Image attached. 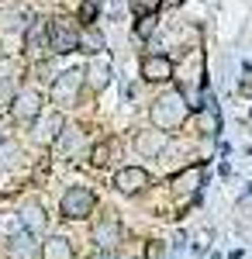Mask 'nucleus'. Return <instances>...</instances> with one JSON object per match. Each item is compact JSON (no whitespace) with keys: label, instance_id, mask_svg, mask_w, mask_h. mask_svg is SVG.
Instances as JSON below:
<instances>
[{"label":"nucleus","instance_id":"nucleus-2","mask_svg":"<svg viewBox=\"0 0 252 259\" xmlns=\"http://www.w3.org/2000/svg\"><path fill=\"white\" fill-rule=\"evenodd\" d=\"M90 207H94V190H90V187H69V190L62 194V200H59L62 218H69V221L87 218Z\"/></svg>","mask_w":252,"mask_h":259},{"label":"nucleus","instance_id":"nucleus-14","mask_svg":"<svg viewBox=\"0 0 252 259\" xmlns=\"http://www.w3.org/2000/svg\"><path fill=\"white\" fill-rule=\"evenodd\" d=\"M83 45H87V52H100V49H104V35H100L94 24L87 28V35H83Z\"/></svg>","mask_w":252,"mask_h":259},{"label":"nucleus","instance_id":"nucleus-11","mask_svg":"<svg viewBox=\"0 0 252 259\" xmlns=\"http://www.w3.org/2000/svg\"><path fill=\"white\" fill-rule=\"evenodd\" d=\"M21 221H24V232H31V235L45 228V214H41L38 200H28V204L21 207Z\"/></svg>","mask_w":252,"mask_h":259},{"label":"nucleus","instance_id":"nucleus-7","mask_svg":"<svg viewBox=\"0 0 252 259\" xmlns=\"http://www.w3.org/2000/svg\"><path fill=\"white\" fill-rule=\"evenodd\" d=\"M149 183H152V177H149L142 166H124V169H117V177H114V187L121 194H138V190H145Z\"/></svg>","mask_w":252,"mask_h":259},{"label":"nucleus","instance_id":"nucleus-15","mask_svg":"<svg viewBox=\"0 0 252 259\" xmlns=\"http://www.w3.org/2000/svg\"><path fill=\"white\" fill-rule=\"evenodd\" d=\"M90 162H94V166H107V162H111V142H100V145H94Z\"/></svg>","mask_w":252,"mask_h":259},{"label":"nucleus","instance_id":"nucleus-12","mask_svg":"<svg viewBox=\"0 0 252 259\" xmlns=\"http://www.w3.org/2000/svg\"><path fill=\"white\" fill-rule=\"evenodd\" d=\"M41 256L45 259H73V245L66 235H52V239L41 245Z\"/></svg>","mask_w":252,"mask_h":259},{"label":"nucleus","instance_id":"nucleus-5","mask_svg":"<svg viewBox=\"0 0 252 259\" xmlns=\"http://www.w3.org/2000/svg\"><path fill=\"white\" fill-rule=\"evenodd\" d=\"M11 114H14L21 124H31V121L41 114V97H38V90H21L18 97L11 100Z\"/></svg>","mask_w":252,"mask_h":259},{"label":"nucleus","instance_id":"nucleus-6","mask_svg":"<svg viewBox=\"0 0 252 259\" xmlns=\"http://www.w3.org/2000/svg\"><path fill=\"white\" fill-rule=\"evenodd\" d=\"M117 239H121V225H117L114 214H104V218L94 221V242H97L100 252H114Z\"/></svg>","mask_w":252,"mask_h":259},{"label":"nucleus","instance_id":"nucleus-18","mask_svg":"<svg viewBox=\"0 0 252 259\" xmlns=\"http://www.w3.org/2000/svg\"><path fill=\"white\" fill-rule=\"evenodd\" d=\"M94 14H97V0H87V4H83V11H79V21L90 28V24H94Z\"/></svg>","mask_w":252,"mask_h":259},{"label":"nucleus","instance_id":"nucleus-4","mask_svg":"<svg viewBox=\"0 0 252 259\" xmlns=\"http://www.w3.org/2000/svg\"><path fill=\"white\" fill-rule=\"evenodd\" d=\"M79 87H83L79 69H66V73L52 83V100H56L59 107H76L79 104Z\"/></svg>","mask_w":252,"mask_h":259},{"label":"nucleus","instance_id":"nucleus-10","mask_svg":"<svg viewBox=\"0 0 252 259\" xmlns=\"http://www.w3.org/2000/svg\"><path fill=\"white\" fill-rule=\"evenodd\" d=\"M135 149L142 156H159V152L166 149V132H138Z\"/></svg>","mask_w":252,"mask_h":259},{"label":"nucleus","instance_id":"nucleus-1","mask_svg":"<svg viewBox=\"0 0 252 259\" xmlns=\"http://www.w3.org/2000/svg\"><path fill=\"white\" fill-rule=\"evenodd\" d=\"M187 111H190V104L183 100V94L180 90H173V94H162V97L152 104V121L155 128H180L183 121H187Z\"/></svg>","mask_w":252,"mask_h":259},{"label":"nucleus","instance_id":"nucleus-13","mask_svg":"<svg viewBox=\"0 0 252 259\" xmlns=\"http://www.w3.org/2000/svg\"><path fill=\"white\" fill-rule=\"evenodd\" d=\"M107 76H111V62L97 59L94 69H90V87H94V90H104V87H107Z\"/></svg>","mask_w":252,"mask_h":259},{"label":"nucleus","instance_id":"nucleus-17","mask_svg":"<svg viewBox=\"0 0 252 259\" xmlns=\"http://www.w3.org/2000/svg\"><path fill=\"white\" fill-rule=\"evenodd\" d=\"M76 142H79V128H66V135L59 139V149H62V152H73Z\"/></svg>","mask_w":252,"mask_h":259},{"label":"nucleus","instance_id":"nucleus-21","mask_svg":"<svg viewBox=\"0 0 252 259\" xmlns=\"http://www.w3.org/2000/svg\"><path fill=\"white\" fill-rule=\"evenodd\" d=\"M97 259H117V256H114V252H100Z\"/></svg>","mask_w":252,"mask_h":259},{"label":"nucleus","instance_id":"nucleus-16","mask_svg":"<svg viewBox=\"0 0 252 259\" xmlns=\"http://www.w3.org/2000/svg\"><path fill=\"white\" fill-rule=\"evenodd\" d=\"M204 124H207V135H214V132H218V107H214L211 100L204 104Z\"/></svg>","mask_w":252,"mask_h":259},{"label":"nucleus","instance_id":"nucleus-3","mask_svg":"<svg viewBox=\"0 0 252 259\" xmlns=\"http://www.w3.org/2000/svg\"><path fill=\"white\" fill-rule=\"evenodd\" d=\"M45 35H49V49L59 52V56L79 49V31L66 18H52V21H49V28H45Z\"/></svg>","mask_w":252,"mask_h":259},{"label":"nucleus","instance_id":"nucleus-9","mask_svg":"<svg viewBox=\"0 0 252 259\" xmlns=\"http://www.w3.org/2000/svg\"><path fill=\"white\" fill-rule=\"evenodd\" d=\"M142 76L149 83H162L173 76V62L166 59V56H145L142 59Z\"/></svg>","mask_w":252,"mask_h":259},{"label":"nucleus","instance_id":"nucleus-8","mask_svg":"<svg viewBox=\"0 0 252 259\" xmlns=\"http://www.w3.org/2000/svg\"><path fill=\"white\" fill-rule=\"evenodd\" d=\"M7 259H38V239L31 232H18L7 242Z\"/></svg>","mask_w":252,"mask_h":259},{"label":"nucleus","instance_id":"nucleus-20","mask_svg":"<svg viewBox=\"0 0 252 259\" xmlns=\"http://www.w3.org/2000/svg\"><path fill=\"white\" fill-rule=\"evenodd\" d=\"M149 259H162V245L159 242H149Z\"/></svg>","mask_w":252,"mask_h":259},{"label":"nucleus","instance_id":"nucleus-19","mask_svg":"<svg viewBox=\"0 0 252 259\" xmlns=\"http://www.w3.org/2000/svg\"><path fill=\"white\" fill-rule=\"evenodd\" d=\"M152 28H155V18H152V14H145V18L138 21V28H135V31L142 35V38H149V35H152Z\"/></svg>","mask_w":252,"mask_h":259}]
</instances>
